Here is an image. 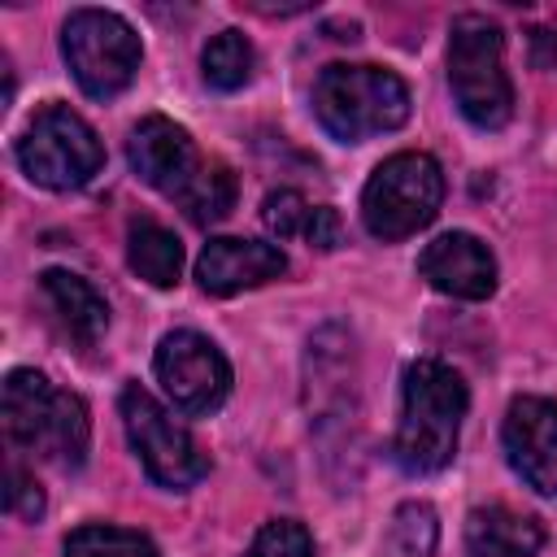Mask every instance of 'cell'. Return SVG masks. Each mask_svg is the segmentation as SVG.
<instances>
[{"label": "cell", "mask_w": 557, "mask_h": 557, "mask_svg": "<svg viewBox=\"0 0 557 557\" xmlns=\"http://www.w3.org/2000/svg\"><path fill=\"white\" fill-rule=\"evenodd\" d=\"M61 52L74 83L96 100L131 87L139 70V35L109 9H74L61 26Z\"/></svg>", "instance_id": "7"}, {"label": "cell", "mask_w": 557, "mask_h": 557, "mask_svg": "<svg viewBox=\"0 0 557 557\" xmlns=\"http://www.w3.org/2000/svg\"><path fill=\"white\" fill-rule=\"evenodd\" d=\"M248 557H318V553H313V535H309L300 522L274 518V522H265V527L257 531Z\"/></svg>", "instance_id": "21"}, {"label": "cell", "mask_w": 557, "mask_h": 557, "mask_svg": "<svg viewBox=\"0 0 557 557\" xmlns=\"http://www.w3.org/2000/svg\"><path fill=\"white\" fill-rule=\"evenodd\" d=\"M126 261L131 270L152 283V287H174L178 274H183V244L174 231H165L161 222L152 218H139L131 222V235H126Z\"/></svg>", "instance_id": "16"}, {"label": "cell", "mask_w": 557, "mask_h": 557, "mask_svg": "<svg viewBox=\"0 0 557 557\" xmlns=\"http://www.w3.org/2000/svg\"><path fill=\"white\" fill-rule=\"evenodd\" d=\"M448 87L466 122L500 131L513 117V83L505 70V35L479 13H461L448 26Z\"/></svg>", "instance_id": "3"}, {"label": "cell", "mask_w": 557, "mask_h": 557, "mask_svg": "<svg viewBox=\"0 0 557 557\" xmlns=\"http://www.w3.org/2000/svg\"><path fill=\"white\" fill-rule=\"evenodd\" d=\"M509 466L544 496H557V400L518 396L505 413Z\"/></svg>", "instance_id": "11"}, {"label": "cell", "mask_w": 557, "mask_h": 557, "mask_svg": "<svg viewBox=\"0 0 557 557\" xmlns=\"http://www.w3.org/2000/svg\"><path fill=\"white\" fill-rule=\"evenodd\" d=\"M65 557H157V544L131 527L87 522L65 535Z\"/></svg>", "instance_id": "18"}, {"label": "cell", "mask_w": 557, "mask_h": 557, "mask_svg": "<svg viewBox=\"0 0 557 557\" xmlns=\"http://www.w3.org/2000/svg\"><path fill=\"white\" fill-rule=\"evenodd\" d=\"M305 239H309V248H339V239H344V226H339V213L331 209V205H313V218H309V226H305Z\"/></svg>", "instance_id": "23"}, {"label": "cell", "mask_w": 557, "mask_h": 557, "mask_svg": "<svg viewBox=\"0 0 557 557\" xmlns=\"http://www.w3.org/2000/svg\"><path fill=\"white\" fill-rule=\"evenodd\" d=\"M157 379L183 413H213L231 392V366L200 331H170L157 344Z\"/></svg>", "instance_id": "9"}, {"label": "cell", "mask_w": 557, "mask_h": 557, "mask_svg": "<svg viewBox=\"0 0 557 557\" xmlns=\"http://www.w3.org/2000/svg\"><path fill=\"white\" fill-rule=\"evenodd\" d=\"M313 113L339 144H361L409 117V87L383 65H326L313 83Z\"/></svg>", "instance_id": "2"}, {"label": "cell", "mask_w": 557, "mask_h": 557, "mask_svg": "<svg viewBox=\"0 0 557 557\" xmlns=\"http://www.w3.org/2000/svg\"><path fill=\"white\" fill-rule=\"evenodd\" d=\"M470 392L466 379L435 361L422 357L405 370V396H400V426H396V461L409 474H435L453 461L457 453V435H461V418H466Z\"/></svg>", "instance_id": "1"}, {"label": "cell", "mask_w": 557, "mask_h": 557, "mask_svg": "<svg viewBox=\"0 0 557 557\" xmlns=\"http://www.w3.org/2000/svg\"><path fill=\"white\" fill-rule=\"evenodd\" d=\"M178 205L187 209L191 222L209 226V222H222L235 205V174L222 165V161H205L200 174L191 178V187L178 196Z\"/></svg>", "instance_id": "19"}, {"label": "cell", "mask_w": 557, "mask_h": 557, "mask_svg": "<svg viewBox=\"0 0 557 557\" xmlns=\"http://www.w3.org/2000/svg\"><path fill=\"white\" fill-rule=\"evenodd\" d=\"M122 426H126V440L152 483L178 492L209 474V457L196 444V435L135 383L122 392Z\"/></svg>", "instance_id": "8"}, {"label": "cell", "mask_w": 557, "mask_h": 557, "mask_svg": "<svg viewBox=\"0 0 557 557\" xmlns=\"http://www.w3.org/2000/svg\"><path fill=\"white\" fill-rule=\"evenodd\" d=\"M126 157H131V170H135L148 187H157V191H165V196H174V200L191 187V178H196L200 165H205L200 152H196V144H191V135H187L178 122L161 117V113H148V117H139V122L131 126Z\"/></svg>", "instance_id": "10"}, {"label": "cell", "mask_w": 557, "mask_h": 557, "mask_svg": "<svg viewBox=\"0 0 557 557\" xmlns=\"http://www.w3.org/2000/svg\"><path fill=\"white\" fill-rule=\"evenodd\" d=\"M309 218H313V205H309L296 187H278V191H270V196L261 200V222H265V231L278 235V239H296V235L305 239Z\"/></svg>", "instance_id": "20"}, {"label": "cell", "mask_w": 557, "mask_h": 557, "mask_svg": "<svg viewBox=\"0 0 557 557\" xmlns=\"http://www.w3.org/2000/svg\"><path fill=\"white\" fill-rule=\"evenodd\" d=\"M4 426L13 444L57 466H78L87 457V405L74 392L52 387L39 370H13L4 379Z\"/></svg>", "instance_id": "4"}, {"label": "cell", "mask_w": 557, "mask_h": 557, "mask_svg": "<svg viewBox=\"0 0 557 557\" xmlns=\"http://www.w3.org/2000/svg\"><path fill=\"white\" fill-rule=\"evenodd\" d=\"M540 544L544 527L505 505H487L466 518V557H535Z\"/></svg>", "instance_id": "14"}, {"label": "cell", "mask_w": 557, "mask_h": 557, "mask_svg": "<svg viewBox=\"0 0 557 557\" xmlns=\"http://www.w3.org/2000/svg\"><path fill=\"white\" fill-rule=\"evenodd\" d=\"M287 270V257L278 244H261V239H209L200 261H196V278L209 296H235L244 287H261L270 278H278Z\"/></svg>", "instance_id": "13"}, {"label": "cell", "mask_w": 557, "mask_h": 557, "mask_svg": "<svg viewBox=\"0 0 557 557\" xmlns=\"http://www.w3.org/2000/svg\"><path fill=\"white\" fill-rule=\"evenodd\" d=\"M39 283H44V296H48L52 313L61 318V326H65L78 344H96V339L104 335V326H109V305H104V296H100L87 278H78V274H70V270H48Z\"/></svg>", "instance_id": "15"}, {"label": "cell", "mask_w": 557, "mask_h": 557, "mask_svg": "<svg viewBox=\"0 0 557 557\" xmlns=\"http://www.w3.org/2000/svg\"><path fill=\"white\" fill-rule=\"evenodd\" d=\"M17 161L30 183H39L48 191H74L100 174L104 148H100L96 131L70 104H48L22 131Z\"/></svg>", "instance_id": "6"}, {"label": "cell", "mask_w": 557, "mask_h": 557, "mask_svg": "<svg viewBox=\"0 0 557 557\" xmlns=\"http://www.w3.org/2000/svg\"><path fill=\"white\" fill-rule=\"evenodd\" d=\"M9 509L17 513V518H39L44 513V492H39V483L26 474V470H9Z\"/></svg>", "instance_id": "22"}, {"label": "cell", "mask_w": 557, "mask_h": 557, "mask_svg": "<svg viewBox=\"0 0 557 557\" xmlns=\"http://www.w3.org/2000/svg\"><path fill=\"white\" fill-rule=\"evenodd\" d=\"M444 200V174L431 152H396L387 157L366 191H361V218L374 239H405L422 231Z\"/></svg>", "instance_id": "5"}, {"label": "cell", "mask_w": 557, "mask_h": 557, "mask_svg": "<svg viewBox=\"0 0 557 557\" xmlns=\"http://www.w3.org/2000/svg\"><path fill=\"white\" fill-rule=\"evenodd\" d=\"M418 274L457 300H487L496 292V257L492 248L470 231H448L431 239L418 257Z\"/></svg>", "instance_id": "12"}, {"label": "cell", "mask_w": 557, "mask_h": 557, "mask_svg": "<svg viewBox=\"0 0 557 557\" xmlns=\"http://www.w3.org/2000/svg\"><path fill=\"white\" fill-rule=\"evenodd\" d=\"M200 70H205V83L218 87V91H235L252 78L257 70V52L252 44L239 35V30H218L205 52H200Z\"/></svg>", "instance_id": "17"}]
</instances>
